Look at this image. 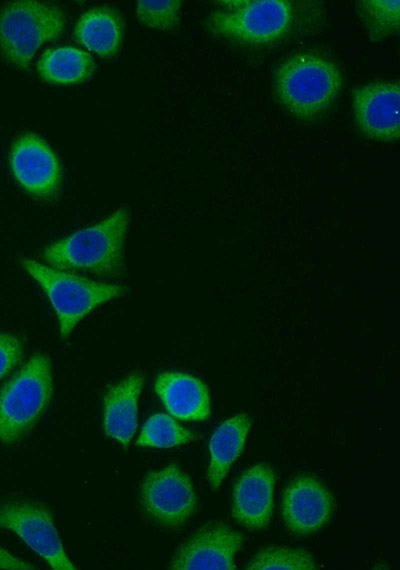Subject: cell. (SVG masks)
I'll list each match as a JSON object with an SVG mask.
<instances>
[{
    "label": "cell",
    "mask_w": 400,
    "mask_h": 570,
    "mask_svg": "<svg viewBox=\"0 0 400 570\" xmlns=\"http://www.w3.org/2000/svg\"><path fill=\"white\" fill-rule=\"evenodd\" d=\"M0 528L16 534L52 569H76L65 552L53 515L45 506L31 502L0 505Z\"/></svg>",
    "instance_id": "obj_7"
},
{
    "label": "cell",
    "mask_w": 400,
    "mask_h": 570,
    "mask_svg": "<svg viewBox=\"0 0 400 570\" xmlns=\"http://www.w3.org/2000/svg\"><path fill=\"white\" fill-rule=\"evenodd\" d=\"M52 393L50 359L35 354L0 389V441L21 440L47 409Z\"/></svg>",
    "instance_id": "obj_5"
},
{
    "label": "cell",
    "mask_w": 400,
    "mask_h": 570,
    "mask_svg": "<svg viewBox=\"0 0 400 570\" xmlns=\"http://www.w3.org/2000/svg\"><path fill=\"white\" fill-rule=\"evenodd\" d=\"M20 264L45 292L57 316L62 338H67L97 306L127 291L123 286L93 281L33 259L23 258Z\"/></svg>",
    "instance_id": "obj_4"
},
{
    "label": "cell",
    "mask_w": 400,
    "mask_h": 570,
    "mask_svg": "<svg viewBox=\"0 0 400 570\" xmlns=\"http://www.w3.org/2000/svg\"><path fill=\"white\" fill-rule=\"evenodd\" d=\"M194 438V433L185 429L170 415L157 413L147 419L136 444L138 446L170 448L186 444Z\"/></svg>",
    "instance_id": "obj_20"
},
{
    "label": "cell",
    "mask_w": 400,
    "mask_h": 570,
    "mask_svg": "<svg viewBox=\"0 0 400 570\" xmlns=\"http://www.w3.org/2000/svg\"><path fill=\"white\" fill-rule=\"evenodd\" d=\"M250 427V417L239 414L226 419L213 432L209 441L210 461L207 473L212 489L220 487L232 464L241 455Z\"/></svg>",
    "instance_id": "obj_17"
},
{
    "label": "cell",
    "mask_w": 400,
    "mask_h": 570,
    "mask_svg": "<svg viewBox=\"0 0 400 570\" xmlns=\"http://www.w3.org/2000/svg\"><path fill=\"white\" fill-rule=\"evenodd\" d=\"M182 1H137L136 14L138 20L149 28L171 31L174 30L181 16Z\"/></svg>",
    "instance_id": "obj_22"
},
{
    "label": "cell",
    "mask_w": 400,
    "mask_h": 570,
    "mask_svg": "<svg viewBox=\"0 0 400 570\" xmlns=\"http://www.w3.org/2000/svg\"><path fill=\"white\" fill-rule=\"evenodd\" d=\"M342 87L338 67L315 53H299L275 71L274 95L294 117L310 121L322 116L335 102Z\"/></svg>",
    "instance_id": "obj_3"
},
{
    "label": "cell",
    "mask_w": 400,
    "mask_h": 570,
    "mask_svg": "<svg viewBox=\"0 0 400 570\" xmlns=\"http://www.w3.org/2000/svg\"><path fill=\"white\" fill-rule=\"evenodd\" d=\"M275 475L271 466L255 464L237 479L232 494V515L243 527L256 530L268 525L273 510Z\"/></svg>",
    "instance_id": "obj_13"
},
{
    "label": "cell",
    "mask_w": 400,
    "mask_h": 570,
    "mask_svg": "<svg viewBox=\"0 0 400 570\" xmlns=\"http://www.w3.org/2000/svg\"><path fill=\"white\" fill-rule=\"evenodd\" d=\"M242 536L224 523L208 524L184 542L168 568L177 570H232Z\"/></svg>",
    "instance_id": "obj_11"
},
{
    "label": "cell",
    "mask_w": 400,
    "mask_h": 570,
    "mask_svg": "<svg viewBox=\"0 0 400 570\" xmlns=\"http://www.w3.org/2000/svg\"><path fill=\"white\" fill-rule=\"evenodd\" d=\"M154 389L168 413L183 421H204L210 415L207 386L197 377L178 371L160 373Z\"/></svg>",
    "instance_id": "obj_14"
},
{
    "label": "cell",
    "mask_w": 400,
    "mask_h": 570,
    "mask_svg": "<svg viewBox=\"0 0 400 570\" xmlns=\"http://www.w3.org/2000/svg\"><path fill=\"white\" fill-rule=\"evenodd\" d=\"M353 114L366 137L384 143L400 136V83L398 80L365 84L353 93Z\"/></svg>",
    "instance_id": "obj_10"
},
{
    "label": "cell",
    "mask_w": 400,
    "mask_h": 570,
    "mask_svg": "<svg viewBox=\"0 0 400 570\" xmlns=\"http://www.w3.org/2000/svg\"><path fill=\"white\" fill-rule=\"evenodd\" d=\"M333 508L330 492L311 476L296 478L283 494L282 516L293 534L315 533L329 522Z\"/></svg>",
    "instance_id": "obj_12"
},
{
    "label": "cell",
    "mask_w": 400,
    "mask_h": 570,
    "mask_svg": "<svg viewBox=\"0 0 400 570\" xmlns=\"http://www.w3.org/2000/svg\"><path fill=\"white\" fill-rule=\"evenodd\" d=\"M124 31L120 13L107 6L93 7L78 19L74 37L89 51L102 58H111L119 51Z\"/></svg>",
    "instance_id": "obj_16"
},
{
    "label": "cell",
    "mask_w": 400,
    "mask_h": 570,
    "mask_svg": "<svg viewBox=\"0 0 400 570\" xmlns=\"http://www.w3.org/2000/svg\"><path fill=\"white\" fill-rule=\"evenodd\" d=\"M96 65L92 56L75 47L47 49L37 63L41 79L50 84H78L89 79Z\"/></svg>",
    "instance_id": "obj_18"
},
{
    "label": "cell",
    "mask_w": 400,
    "mask_h": 570,
    "mask_svg": "<svg viewBox=\"0 0 400 570\" xmlns=\"http://www.w3.org/2000/svg\"><path fill=\"white\" fill-rule=\"evenodd\" d=\"M0 569L35 570L38 568L31 563L19 559L11 552L0 547Z\"/></svg>",
    "instance_id": "obj_24"
},
{
    "label": "cell",
    "mask_w": 400,
    "mask_h": 570,
    "mask_svg": "<svg viewBox=\"0 0 400 570\" xmlns=\"http://www.w3.org/2000/svg\"><path fill=\"white\" fill-rule=\"evenodd\" d=\"M141 504L156 523L170 528L184 524L195 512L197 498L190 477L176 464L146 475Z\"/></svg>",
    "instance_id": "obj_8"
},
{
    "label": "cell",
    "mask_w": 400,
    "mask_h": 570,
    "mask_svg": "<svg viewBox=\"0 0 400 570\" xmlns=\"http://www.w3.org/2000/svg\"><path fill=\"white\" fill-rule=\"evenodd\" d=\"M23 345L10 334H0V379L10 372L21 360Z\"/></svg>",
    "instance_id": "obj_23"
},
{
    "label": "cell",
    "mask_w": 400,
    "mask_h": 570,
    "mask_svg": "<svg viewBox=\"0 0 400 570\" xmlns=\"http://www.w3.org/2000/svg\"><path fill=\"white\" fill-rule=\"evenodd\" d=\"M321 14L318 3L294 0H221L206 18L218 37L246 45L267 46L302 32Z\"/></svg>",
    "instance_id": "obj_1"
},
{
    "label": "cell",
    "mask_w": 400,
    "mask_h": 570,
    "mask_svg": "<svg viewBox=\"0 0 400 570\" xmlns=\"http://www.w3.org/2000/svg\"><path fill=\"white\" fill-rule=\"evenodd\" d=\"M356 12L372 42L399 32L400 0H360Z\"/></svg>",
    "instance_id": "obj_19"
},
{
    "label": "cell",
    "mask_w": 400,
    "mask_h": 570,
    "mask_svg": "<svg viewBox=\"0 0 400 570\" xmlns=\"http://www.w3.org/2000/svg\"><path fill=\"white\" fill-rule=\"evenodd\" d=\"M248 570H315L312 555L301 549L268 547L257 552L246 566Z\"/></svg>",
    "instance_id": "obj_21"
},
{
    "label": "cell",
    "mask_w": 400,
    "mask_h": 570,
    "mask_svg": "<svg viewBox=\"0 0 400 570\" xmlns=\"http://www.w3.org/2000/svg\"><path fill=\"white\" fill-rule=\"evenodd\" d=\"M65 14L57 5L14 1L0 10V53L27 70L40 47L57 39L65 28Z\"/></svg>",
    "instance_id": "obj_6"
},
{
    "label": "cell",
    "mask_w": 400,
    "mask_h": 570,
    "mask_svg": "<svg viewBox=\"0 0 400 570\" xmlns=\"http://www.w3.org/2000/svg\"><path fill=\"white\" fill-rule=\"evenodd\" d=\"M9 166L17 183L32 197L51 200L58 195L62 184L60 161L37 134L26 132L14 141Z\"/></svg>",
    "instance_id": "obj_9"
},
{
    "label": "cell",
    "mask_w": 400,
    "mask_h": 570,
    "mask_svg": "<svg viewBox=\"0 0 400 570\" xmlns=\"http://www.w3.org/2000/svg\"><path fill=\"white\" fill-rule=\"evenodd\" d=\"M144 378L131 374L110 386L104 397L103 427L107 436L127 448L137 428L138 400Z\"/></svg>",
    "instance_id": "obj_15"
},
{
    "label": "cell",
    "mask_w": 400,
    "mask_h": 570,
    "mask_svg": "<svg viewBox=\"0 0 400 570\" xmlns=\"http://www.w3.org/2000/svg\"><path fill=\"white\" fill-rule=\"evenodd\" d=\"M129 222V209L117 208L100 222L52 243L42 257L50 267L59 270L117 276L123 269Z\"/></svg>",
    "instance_id": "obj_2"
}]
</instances>
